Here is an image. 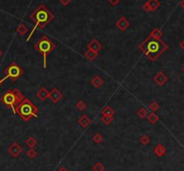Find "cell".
I'll return each mask as SVG.
<instances>
[{"instance_id":"obj_1","label":"cell","mask_w":184,"mask_h":171,"mask_svg":"<svg viewBox=\"0 0 184 171\" xmlns=\"http://www.w3.org/2000/svg\"><path fill=\"white\" fill-rule=\"evenodd\" d=\"M138 47L151 61H154L160 55L167 50L168 46L162 40L153 39L151 36H149L139 45Z\"/></svg>"},{"instance_id":"obj_2","label":"cell","mask_w":184,"mask_h":171,"mask_svg":"<svg viewBox=\"0 0 184 171\" xmlns=\"http://www.w3.org/2000/svg\"><path fill=\"white\" fill-rule=\"evenodd\" d=\"M53 17H54L53 15L43 5H40L30 16L31 20L34 23V26H33L32 30L30 32L28 38L26 39V42H28L31 40V38L32 37V34L34 33V31L38 27L42 29L46 24H48L53 19Z\"/></svg>"},{"instance_id":"obj_3","label":"cell","mask_w":184,"mask_h":171,"mask_svg":"<svg viewBox=\"0 0 184 171\" xmlns=\"http://www.w3.org/2000/svg\"><path fill=\"white\" fill-rule=\"evenodd\" d=\"M38 112L39 109L31 103L29 99H23L16 109V114L26 122L29 121L31 117H38Z\"/></svg>"},{"instance_id":"obj_4","label":"cell","mask_w":184,"mask_h":171,"mask_svg":"<svg viewBox=\"0 0 184 171\" xmlns=\"http://www.w3.org/2000/svg\"><path fill=\"white\" fill-rule=\"evenodd\" d=\"M23 99H24L23 95L19 90L13 89V90H9L4 93V95L1 97V101L5 106H7L8 108L12 109L13 112L16 114V109L23 101Z\"/></svg>"},{"instance_id":"obj_5","label":"cell","mask_w":184,"mask_h":171,"mask_svg":"<svg viewBox=\"0 0 184 171\" xmlns=\"http://www.w3.org/2000/svg\"><path fill=\"white\" fill-rule=\"evenodd\" d=\"M36 50L42 56L43 58V67L46 68L47 66V55L51 53L55 49L54 43L46 36L42 37L41 40H38V42L35 44Z\"/></svg>"},{"instance_id":"obj_6","label":"cell","mask_w":184,"mask_h":171,"mask_svg":"<svg viewBox=\"0 0 184 171\" xmlns=\"http://www.w3.org/2000/svg\"><path fill=\"white\" fill-rule=\"evenodd\" d=\"M23 69L16 64V63H12L11 65H9V66L5 69V76L0 79V85L8 78H11L12 81H16L18 78L20 77L23 75Z\"/></svg>"},{"instance_id":"obj_7","label":"cell","mask_w":184,"mask_h":171,"mask_svg":"<svg viewBox=\"0 0 184 171\" xmlns=\"http://www.w3.org/2000/svg\"><path fill=\"white\" fill-rule=\"evenodd\" d=\"M49 99L53 102V103H58L62 98H63V94L57 89V88H53L49 92Z\"/></svg>"},{"instance_id":"obj_8","label":"cell","mask_w":184,"mask_h":171,"mask_svg":"<svg viewBox=\"0 0 184 171\" xmlns=\"http://www.w3.org/2000/svg\"><path fill=\"white\" fill-rule=\"evenodd\" d=\"M8 152L13 156V157L17 158L18 156L23 152V149H22V147H21L16 141H15L14 143H12V144L9 146V148H8Z\"/></svg>"},{"instance_id":"obj_9","label":"cell","mask_w":184,"mask_h":171,"mask_svg":"<svg viewBox=\"0 0 184 171\" xmlns=\"http://www.w3.org/2000/svg\"><path fill=\"white\" fill-rule=\"evenodd\" d=\"M153 80L158 86H163L168 81V77L162 71H160L153 76Z\"/></svg>"},{"instance_id":"obj_10","label":"cell","mask_w":184,"mask_h":171,"mask_svg":"<svg viewBox=\"0 0 184 171\" xmlns=\"http://www.w3.org/2000/svg\"><path fill=\"white\" fill-rule=\"evenodd\" d=\"M129 22L125 18V17H121L117 23H116V26L118 27V29L120 31H126L128 27H129Z\"/></svg>"},{"instance_id":"obj_11","label":"cell","mask_w":184,"mask_h":171,"mask_svg":"<svg viewBox=\"0 0 184 171\" xmlns=\"http://www.w3.org/2000/svg\"><path fill=\"white\" fill-rule=\"evenodd\" d=\"M153 153L157 156V157H159V158L163 157V156L166 153V148H165V146L163 145V144H161V143L156 144L154 146V148H153Z\"/></svg>"},{"instance_id":"obj_12","label":"cell","mask_w":184,"mask_h":171,"mask_svg":"<svg viewBox=\"0 0 184 171\" xmlns=\"http://www.w3.org/2000/svg\"><path fill=\"white\" fill-rule=\"evenodd\" d=\"M87 47H88V49H91V50H92V51L98 53V52L102 49V44H101L98 40H92V41L88 44Z\"/></svg>"},{"instance_id":"obj_13","label":"cell","mask_w":184,"mask_h":171,"mask_svg":"<svg viewBox=\"0 0 184 171\" xmlns=\"http://www.w3.org/2000/svg\"><path fill=\"white\" fill-rule=\"evenodd\" d=\"M77 122H78V124H80L82 127L85 128V127H87V126L90 125V124L92 123V120H91L86 115H83V116L77 120Z\"/></svg>"},{"instance_id":"obj_14","label":"cell","mask_w":184,"mask_h":171,"mask_svg":"<svg viewBox=\"0 0 184 171\" xmlns=\"http://www.w3.org/2000/svg\"><path fill=\"white\" fill-rule=\"evenodd\" d=\"M36 94H37V97L41 100H42V101H44L47 98H49V92L47 91L46 88H44V87H41Z\"/></svg>"},{"instance_id":"obj_15","label":"cell","mask_w":184,"mask_h":171,"mask_svg":"<svg viewBox=\"0 0 184 171\" xmlns=\"http://www.w3.org/2000/svg\"><path fill=\"white\" fill-rule=\"evenodd\" d=\"M146 5L149 7L150 11H155L160 6L161 4H160V2L158 0H148L146 2Z\"/></svg>"},{"instance_id":"obj_16","label":"cell","mask_w":184,"mask_h":171,"mask_svg":"<svg viewBox=\"0 0 184 171\" xmlns=\"http://www.w3.org/2000/svg\"><path fill=\"white\" fill-rule=\"evenodd\" d=\"M91 83H92L95 88H99V87H101V86L103 84V80L100 77L99 75H95V76L92 79Z\"/></svg>"},{"instance_id":"obj_17","label":"cell","mask_w":184,"mask_h":171,"mask_svg":"<svg viewBox=\"0 0 184 171\" xmlns=\"http://www.w3.org/2000/svg\"><path fill=\"white\" fill-rule=\"evenodd\" d=\"M97 55H98V53L92 51L91 49H88V50H86V51L85 52V58H86L87 60H89V61L93 60V59L97 57Z\"/></svg>"},{"instance_id":"obj_18","label":"cell","mask_w":184,"mask_h":171,"mask_svg":"<svg viewBox=\"0 0 184 171\" xmlns=\"http://www.w3.org/2000/svg\"><path fill=\"white\" fill-rule=\"evenodd\" d=\"M146 117H147V121L149 122V124H154L159 120V117L154 112H152V113L148 114Z\"/></svg>"},{"instance_id":"obj_19","label":"cell","mask_w":184,"mask_h":171,"mask_svg":"<svg viewBox=\"0 0 184 171\" xmlns=\"http://www.w3.org/2000/svg\"><path fill=\"white\" fill-rule=\"evenodd\" d=\"M114 110L112 108H110V106H106L105 108L102 110V115L103 116H107V117H113L114 115Z\"/></svg>"},{"instance_id":"obj_20","label":"cell","mask_w":184,"mask_h":171,"mask_svg":"<svg viewBox=\"0 0 184 171\" xmlns=\"http://www.w3.org/2000/svg\"><path fill=\"white\" fill-rule=\"evenodd\" d=\"M163 33L162 31L159 29V28H154L153 31H151L150 33V36L153 38V39H157V40H161V37H162Z\"/></svg>"},{"instance_id":"obj_21","label":"cell","mask_w":184,"mask_h":171,"mask_svg":"<svg viewBox=\"0 0 184 171\" xmlns=\"http://www.w3.org/2000/svg\"><path fill=\"white\" fill-rule=\"evenodd\" d=\"M137 115H138L140 118L144 119V118H146V117H147L148 112H147V110H146V109H144V108H140V109L137 111Z\"/></svg>"},{"instance_id":"obj_22","label":"cell","mask_w":184,"mask_h":171,"mask_svg":"<svg viewBox=\"0 0 184 171\" xmlns=\"http://www.w3.org/2000/svg\"><path fill=\"white\" fill-rule=\"evenodd\" d=\"M25 144H26V146H28L30 148H34L37 145V141L35 140L33 137H29L27 140L25 141Z\"/></svg>"},{"instance_id":"obj_23","label":"cell","mask_w":184,"mask_h":171,"mask_svg":"<svg viewBox=\"0 0 184 171\" xmlns=\"http://www.w3.org/2000/svg\"><path fill=\"white\" fill-rule=\"evenodd\" d=\"M113 120V117H107V116H102L101 117V121L105 124L106 125L110 124Z\"/></svg>"},{"instance_id":"obj_24","label":"cell","mask_w":184,"mask_h":171,"mask_svg":"<svg viewBox=\"0 0 184 171\" xmlns=\"http://www.w3.org/2000/svg\"><path fill=\"white\" fill-rule=\"evenodd\" d=\"M92 141H93L95 143L99 144V143H101V142L103 141V137L102 134H93V136H92Z\"/></svg>"},{"instance_id":"obj_25","label":"cell","mask_w":184,"mask_h":171,"mask_svg":"<svg viewBox=\"0 0 184 171\" xmlns=\"http://www.w3.org/2000/svg\"><path fill=\"white\" fill-rule=\"evenodd\" d=\"M27 27L24 25V24H20L18 29H17V32L20 34V35H24L26 32H27Z\"/></svg>"},{"instance_id":"obj_26","label":"cell","mask_w":184,"mask_h":171,"mask_svg":"<svg viewBox=\"0 0 184 171\" xmlns=\"http://www.w3.org/2000/svg\"><path fill=\"white\" fill-rule=\"evenodd\" d=\"M139 141H140V143H141V144H143V145H146V144H148V143H149L150 139H149V137H148L147 135L143 134V135L140 137Z\"/></svg>"},{"instance_id":"obj_27","label":"cell","mask_w":184,"mask_h":171,"mask_svg":"<svg viewBox=\"0 0 184 171\" xmlns=\"http://www.w3.org/2000/svg\"><path fill=\"white\" fill-rule=\"evenodd\" d=\"M36 155H37V152H36V151H35L33 148H30V150H28V151L26 152V156H27L28 158H30V159L35 158Z\"/></svg>"},{"instance_id":"obj_28","label":"cell","mask_w":184,"mask_h":171,"mask_svg":"<svg viewBox=\"0 0 184 171\" xmlns=\"http://www.w3.org/2000/svg\"><path fill=\"white\" fill-rule=\"evenodd\" d=\"M92 170L93 171H103L104 170V167L101 162H97L95 163V165L92 167Z\"/></svg>"},{"instance_id":"obj_29","label":"cell","mask_w":184,"mask_h":171,"mask_svg":"<svg viewBox=\"0 0 184 171\" xmlns=\"http://www.w3.org/2000/svg\"><path fill=\"white\" fill-rule=\"evenodd\" d=\"M76 107H77V109L78 110L82 111V110H85V109H86V104L83 100H79L77 104H76Z\"/></svg>"},{"instance_id":"obj_30","label":"cell","mask_w":184,"mask_h":171,"mask_svg":"<svg viewBox=\"0 0 184 171\" xmlns=\"http://www.w3.org/2000/svg\"><path fill=\"white\" fill-rule=\"evenodd\" d=\"M159 108H160L159 104H158L157 102H155V101H153V102H151V103L149 104V109L152 110V112L157 111V110L159 109Z\"/></svg>"},{"instance_id":"obj_31","label":"cell","mask_w":184,"mask_h":171,"mask_svg":"<svg viewBox=\"0 0 184 171\" xmlns=\"http://www.w3.org/2000/svg\"><path fill=\"white\" fill-rule=\"evenodd\" d=\"M111 5H117L121 0H108Z\"/></svg>"},{"instance_id":"obj_32","label":"cell","mask_w":184,"mask_h":171,"mask_svg":"<svg viewBox=\"0 0 184 171\" xmlns=\"http://www.w3.org/2000/svg\"><path fill=\"white\" fill-rule=\"evenodd\" d=\"M142 8H143V9H144V10H145L146 12H148V11H150V10H149V7H148V6H147V5H146V4H145V5H144L143 6H142Z\"/></svg>"},{"instance_id":"obj_33","label":"cell","mask_w":184,"mask_h":171,"mask_svg":"<svg viewBox=\"0 0 184 171\" xmlns=\"http://www.w3.org/2000/svg\"><path fill=\"white\" fill-rule=\"evenodd\" d=\"M60 2H61L64 5H67L70 2V0H60Z\"/></svg>"},{"instance_id":"obj_34","label":"cell","mask_w":184,"mask_h":171,"mask_svg":"<svg viewBox=\"0 0 184 171\" xmlns=\"http://www.w3.org/2000/svg\"><path fill=\"white\" fill-rule=\"evenodd\" d=\"M179 46H180V47H181V48H182V50L184 51V40H182V41L180 42Z\"/></svg>"},{"instance_id":"obj_35","label":"cell","mask_w":184,"mask_h":171,"mask_svg":"<svg viewBox=\"0 0 184 171\" xmlns=\"http://www.w3.org/2000/svg\"><path fill=\"white\" fill-rule=\"evenodd\" d=\"M180 5L182 6V8H183V9H184V0H182V1H181V3H180Z\"/></svg>"},{"instance_id":"obj_36","label":"cell","mask_w":184,"mask_h":171,"mask_svg":"<svg viewBox=\"0 0 184 171\" xmlns=\"http://www.w3.org/2000/svg\"><path fill=\"white\" fill-rule=\"evenodd\" d=\"M58 171H68V170H67V169L66 168L62 167V168H60V169H59V170H58Z\"/></svg>"},{"instance_id":"obj_37","label":"cell","mask_w":184,"mask_h":171,"mask_svg":"<svg viewBox=\"0 0 184 171\" xmlns=\"http://www.w3.org/2000/svg\"><path fill=\"white\" fill-rule=\"evenodd\" d=\"M1 56H2V51L0 50V57H1Z\"/></svg>"},{"instance_id":"obj_38","label":"cell","mask_w":184,"mask_h":171,"mask_svg":"<svg viewBox=\"0 0 184 171\" xmlns=\"http://www.w3.org/2000/svg\"><path fill=\"white\" fill-rule=\"evenodd\" d=\"M182 72H183V73H184V66H183V67H182Z\"/></svg>"}]
</instances>
